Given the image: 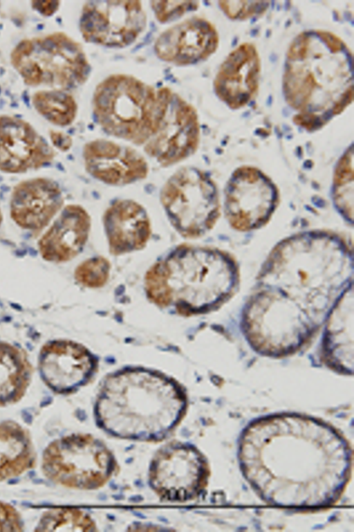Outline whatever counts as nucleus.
Listing matches in <instances>:
<instances>
[{
    "mask_svg": "<svg viewBox=\"0 0 354 532\" xmlns=\"http://www.w3.org/2000/svg\"><path fill=\"white\" fill-rule=\"evenodd\" d=\"M351 56L331 33L305 32L295 39L288 51L283 91L288 103L299 111L296 124L316 129L352 102Z\"/></svg>",
    "mask_w": 354,
    "mask_h": 532,
    "instance_id": "nucleus-1",
    "label": "nucleus"
},
{
    "mask_svg": "<svg viewBox=\"0 0 354 532\" xmlns=\"http://www.w3.org/2000/svg\"><path fill=\"white\" fill-rule=\"evenodd\" d=\"M187 398L174 380L141 369L109 376L94 405L97 427L120 439L158 442L167 439L185 416Z\"/></svg>",
    "mask_w": 354,
    "mask_h": 532,
    "instance_id": "nucleus-2",
    "label": "nucleus"
},
{
    "mask_svg": "<svg viewBox=\"0 0 354 532\" xmlns=\"http://www.w3.org/2000/svg\"><path fill=\"white\" fill-rule=\"evenodd\" d=\"M348 245L337 235L311 231L283 239L272 251L261 275L268 288L306 301L323 311L352 275Z\"/></svg>",
    "mask_w": 354,
    "mask_h": 532,
    "instance_id": "nucleus-3",
    "label": "nucleus"
},
{
    "mask_svg": "<svg viewBox=\"0 0 354 532\" xmlns=\"http://www.w3.org/2000/svg\"><path fill=\"white\" fill-rule=\"evenodd\" d=\"M237 279L232 259L207 247L181 246L147 273L151 300L165 306L171 302L182 309L198 311L212 307L232 292Z\"/></svg>",
    "mask_w": 354,
    "mask_h": 532,
    "instance_id": "nucleus-4",
    "label": "nucleus"
},
{
    "mask_svg": "<svg viewBox=\"0 0 354 532\" xmlns=\"http://www.w3.org/2000/svg\"><path fill=\"white\" fill-rule=\"evenodd\" d=\"M174 92L127 74L111 75L97 86L93 113L109 135L145 145L157 131Z\"/></svg>",
    "mask_w": 354,
    "mask_h": 532,
    "instance_id": "nucleus-5",
    "label": "nucleus"
},
{
    "mask_svg": "<svg viewBox=\"0 0 354 532\" xmlns=\"http://www.w3.org/2000/svg\"><path fill=\"white\" fill-rule=\"evenodd\" d=\"M10 61L24 82L33 86L67 91L83 84L91 72L82 46L61 32L21 40Z\"/></svg>",
    "mask_w": 354,
    "mask_h": 532,
    "instance_id": "nucleus-6",
    "label": "nucleus"
},
{
    "mask_svg": "<svg viewBox=\"0 0 354 532\" xmlns=\"http://www.w3.org/2000/svg\"><path fill=\"white\" fill-rule=\"evenodd\" d=\"M118 468L115 456L100 439L74 433L50 442L41 458L44 475L60 486L93 490L104 486Z\"/></svg>",
    "mask_w": 354,
    "mask_h": 532,
    "instance_id": "nucleus-7",
    "label": "nucleus"
},
{
    "mask_svg": "<svg viewBox=\"0 0 354 532\" xmlns=\"http://www.w3.org/2000/svg\"><path fill=\"white\" fill-rule=\"evenodd\" d=\"M309 318L294 300L269 288L250 300L243 313V324L257 349L281 355L295 350L307 338L312 323Z\"/></svg>",
    "mask_w": 354,
    "mask_h": 532,
    "instance_id": "nucleus-8",
    "label": "nucleus"
},
{
    "mask_svg": "<svg viewBox=\"0 0 354 532\" xmlns=\"http://www.w3.org/2000/svg\"><path fill=\"white\" fill-rule=\"evenodd\" d=\"M160 198L172 226L185 239L205 235L219 217L216 186L196 167H185L174 173L162 187Z\"/></svg>",
    "mask_w": 354,
    "mask_h": 532,
    "instance_id": "nucleus-9",
    "label": "nucleus"
},
{
    "mask_svg": "<svg viewBox=\"0 0 354 532\" xmlns=\"http://www.w3.org/2000/svg\"><path fill=\"white\" fill-rule=\"evenodd\" d=\"M208 469L202 454L190 443L174 441L154 453L148 468L151 489L162 501L182 503L204 489Z\"/></svg>",
    "mask_w": 354,
    "mask_h": 532,
    "instance_id": "nucleus-10",
    "label": "nucleus"
},
{
    "mask_svg": "<svg viewBox=\"0 0 354 532\" xmlns=\"http://www.w3.org/2000/svg\"><path fill=\"white\" fill-rule=\"evenodd\" d=\"M278 201L277 187L260 170L248 166L234 172L225 190V213L230 226L242 232L267 223Z\"/></svg>",
    "mask_w": 354,
    "mask_h": 532,
    "instance_id": "nucleus-11",
    "label": "nucleus"
},
{
    "mask_svg": "<svg viewBox=\"0 0 354 532\" xmlns=\"http://www.w3.org/2000/svg\"><path fill=\"white\" fill-rule=\"evenodd\" d=\"M147 26L139 1H90L83 6L80 30L91 44L123 48L133 44Z\"/></svg>",
    "mask_w": 354,
    "mask_h": 532,
    "instance_id": "nucleus-12",
    "label": "nucleus"
},
{
    "mask_svg": "<svg viewBox=\"0 0 354 532\" xmlns=\"http://www.w3.org/2000/svg\"><path fill=\"white\" fill-rule=\"evenodd\" d=\"M200 125L195 109L174 93L157 131L145 144L148 156L162 167L176 164L196 151Z\"/></svg>",
    "mask_w": 354,
    "mask_h": 532,
    "instance_id": "nucleus-13",
    "label": "nucleus"
},
{
    "mask_svg": "<svg viewBox=\"0 0 354 532\" xmlns=\"http://www.w3.org/2000/svg\"><path fill=\"white\" fill-rule=\"evenodd\" d=\"M55 152L28 122L18 117L0 116V172L22 174L44 167Z\"/></svg>",
    "mask_w": 354,
    "mask_h": 532,
    "instance_id": "nucleus-14",
    "label": "nucleus"
},
{
    "mask_svg": "<svg viewBox=\"0 0 354 532\" xmlns=\"http://www.w3.org/2000/svg\"><path fill=\"white\" fill-rule=\"evenodd\" d=\"M218 44L215 27L209 21L194 17L163 31L155 42L154 51L165 62L187 66L208 58Z\"/></svg>",
    "mask_w": 354,
    "mask_h": 532,
    "instance_id": "nucleus-15",
    "label": "nucleus"
},
{
    "mask_svg": "<svg viewBox=\"0 0 354 532\" xmlns=\"http://www.w3.org/2000/svg\"><path fill=\"white\" fill-rule=\"evenodd\" d=\"M83 158L87 172L109 185H129L143 180L149 173L148 163L138 152L106 139L86 143Z\"/></svg>",
    "mask_w": 354,
    "mask_h": 532,
    "instance_id": "nucleus-16",
    "label": "nucleus"
},
{
    "mask_svg": "<svg viewBox=\"0 0 354 532\" xmlns=\"http://www.w3.org/2000/svg\"><path fill=\"white\" fill-rule=\"evenodd\" d=\"M94 360L82 346L68 340H53L41 349L39 369L46 385L55 392H71L90 378Z\"/></svg>",
    "mask_w": 354,
    "mask_h": 532,
    "instance_id": "nucleus-17",
    "label": "nucleus"
},
{
    "mask_svg": "<svg viewBox=\"0 0 354 532\" xmlns=\"http://www.w3.org/2000/svg\"><path fill=\"white\" fill-rule=\"evenodd\" d=\"M64 205L59 185L46 177L26 179L12 189L10 215L20 228L37 232L47 227Z\"/></svg>",
    "mask_w": 354,
    "mask_h": 532,
    "instance_id": "nucleus-18",
    "label": "nucleus"
},
{
    "mask_svg": "<svg viewBox=\"0 0 354 532\" xmlns=\"http://www.w3.org/2000/svg\"><path fill=\"white\" fill-rule=\"evenodd\" d=\"M260 70L256 48L250 43L240 44L223 61L216 75L217 96L233 109L245 106L257 93Z\"/></svg>",
    "mask_w": 354,
    "mask_h": 532,
    "instance_id": "nucleus-19",
    "label": "nucleus"
},
{
    "mask_svg": "<svg viewBox=\"0 0 354 532\" xmlns=\"http://www.w3.org/2000/svg\"><path fill=\"white\" fill-rule=\"evenodd\" d=\"M91 227V217L82 206L67 205L39 239L41 257L53 263L73 259L86 245Z\"/></svg>",
    "mask_w": 354,
    "mask_h": 532,
    "instance_id": "nucleus-20",
    "label": "nucleus"
},
{
    "mask_svg": "<svg viewBox=\"0 0 354 532\" xmlns=\"http://www.w3.org/2000/svg\"><path fill=\"white\" fill-rule=\"evenodd\" d=\"M109 251L122 255L145 248L151 235L150 219L139 203L120 199L111 203L103 216Z\"/></svg>",
    "mask_w": 354,
    "mask_h": 532,
    "instance_id": "nucleus-21",
    "label": "nucleus"
},
{
    "mask_svg": "<svg viewBox=\"0 0 354 532\" xmlns=\"http://www.w3.org/2000/svg\"><path fill=\"white\" fill-rule=\"evenodd\" d=\"M324 351L328 362L343 371L353 369V293L346 289L328 316L324 336Z\"/></svg>",
    "mask_w": 354,
    "mask_h": 532,
    "instance_id": "nucleus-22",
    "label": "nucleus"
},
{
    "mask_svg": "<svg viewBox=\"0 0 354 532\" xmlns=\"http://www.w3.org/2000/svg\"><path fill=\"white\" fill-rule=\"evenodd\" d=\"M36 454L26 429L12 421H0V482L35 467Z\"/></svg>",
    "mask_w": 354,
    "mask_h": 532,
    "instance_id": "nucleus-23",
    "label": "nucleus"
},
{
    "mask_svg": "<svg viewBox=\"0 0 354 532\" xmlns=\"http://www.w3.org/2000/svg\"><path fill=\"white\" fill-rule=\"evenodd\" d=\"M32 367L24 351L0 342V407L21 400L30 381Z\"/></svg>",
    "mask_w": 354,
    "mask_h": 532,
    "instance_id": "nucleus-24",
    "label": "nucleus"
},
{
    "mask_svg": "<svg viewBox=\"0 0 354 532\" xmlns=\"http://www.w3.org/2000/svg\"><path fill=\"white\" fill-rule=\"evenodd\" d=\"M32 103L41 116L59 127L72 124L77 113V104L75 98L64 90L37 91L32 95Z\"/></svg>",
    "mask_w": 354,
    "mask_h": 532,
    "instance_id": "nucleus-25",
    "label": "nucleus"
},
{
    "mask_svg": "<svg viewBox=\"0 0 354 532\" xmlns=\"http://www.w3.org/2000/svg\"><path fill=\"white\" fill-rule=\"evenodd\" d=\"M96 523L85 511L75 507H53L45 511L35 531H93Z\"/></svg>",
    "mask_w": 354,
    "mask_h": 532,
    "instance_id": "nucleus-26",
    "label": "nucleus"
},
{
    "mask_svg": "<svg viewBox=\"0 0 354 532\" xmlns=\"http://www.w3.org/2000/svg\"><path fill=\"white\" fill-rule=\"evenodd\" d=\"M335 204L348 221H353V148L339 159L335 171L333 186Z\"/></svg>",
    "mask_w": 354,
    "mask_h": 532,
    "instance_id": "nucleus-27",
    "label": "nucleus"
},
{
    "mask_svg": "<svg viewBox=\"0 0 354 532\" xmlns=\"http://www.w3.org/2000/svg\"><path fill=\"white\" fill-rule=\"evenodd\" d=\"M109 272V261L103 257H95L78 265L75 270V278L85 286L96 288L106 282Z\"/></svg>",
    "mask_w": 354,
    "mask_h": 532,
    "instance_id": "nucleus-28",
    "label": "nucleus"
},
{
    "mask_svg": "<svg viewBox=\"0 0 354 532\" xmlns=\"http://www.w3.org/2000/svg\"><path fill=\"white\" fill-rule=\"evenodd\" d=\"M150 3L156 19L162 24L178 19L199 6L198 2L193 1H153Z\"/></svg>",
    "mask_w": 354,
    "mask_h": 532,
    "instance_id": "nucleus-29",
    "label": "nucleus"
},
{
    "mask_svg": "<svg viewBox=\"0 0 354 532\" xmlns=\"http://www.w3.org/2000/svg\"><path fill=\"white\" fill-rule=\"evenodd\" d=\"M221 8L230 18L244 19L263 12L267 1H219Z\"/></svg>",
    "mask_w": 354,
    "mask_h": 532,
    "instance_id": "nucleus-30",
    "label": "nucleus"
},
{
    "mask_svg": "<svg viewBox=\"0 0 354 532\" xmlns=\"http://www.w3.org/2000/svg\"><path fill=\"white\" fill-rule=\"evenodd\" d=\"M24 524L21 515L10 504L0 501V531H21Z\"/></svg>",
    "mask_w": 354,
    "mask_h": 532,
    "instance_id": "nucleus-31",
    "label": "nucleus"
},
{
    "mask_svg": "<svg viewBox=\"0 0 354 532\" xmlns=\"http://www.w3.org/2000/svg\"><path fill=\"white\" fill-rule=\"evenodd\" d=\"M50 138L53 145L62 152L68 150L72 145L71 136L63 132L50 131Z\"/></svg>",
    "mask_w": 354,
    "mask_h": 532,
    "instance_id": "nucleus-32",
    "label": "nucleus"
},
{
    "mask_svg": "<svg viewBox=\"0 0 354 532\" xmlns=\"http://www.w3.org/2000/svg\"><path fill=\"white\" fill-rule=\"evenodd\" d=\"M60 2L58 1H33L31 5L34 9L44 16H51L58 10Z\"/></svg>",
    "mask_w": 354,
    "mask_h": 532,
    "instance_id": "nucleus-33",
    "label": "nucleus"
},
{
    "mask_svg": "<svg viewBox=\"0 0 354 532\" xmlns=\"http://www.w3.org/2000/svg\"><path fill=\"white\" fill-rule=\"evenodd\" d=\"M2 222H3V214H2V211L0 205V226H1Z\"/></svg>",
    "mask_w": 354,
    "mask_h": 532,
    "instance_id": "nucleus-34",
    "label": "nucleus"
}]
</instances>
